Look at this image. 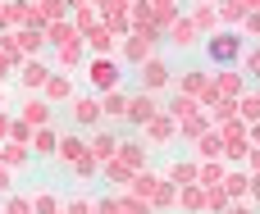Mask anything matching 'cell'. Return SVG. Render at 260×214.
I'll list each match as a JSON object with an SVG mask.
<instances>
[{
  "mask_svg": "<svg viewBox=\"0 0 260 214\" xmlns=\"http://www.w3.org/2000/svg\"><path fill=\"white\" fill-rule=\"evenodd\" d=\"M210 50H215V59H229V55H233V41H215Z\"/></svg>",
  "mask_w": 260,
  "mask_h": 214,
  "instance_id": "obj_1",
  "label": "cell"
}]
</instances>
